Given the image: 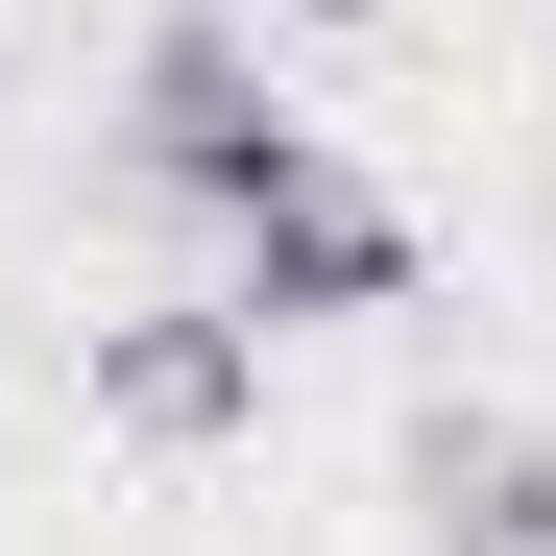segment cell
<instances>
[{
    "label": "cell",
    "mask_w": 556,
    "mask_h": 556,
    "mask_svg": "<svg viewBox=\"0 0 556 556\" xmlns=\"http://www.w3.org/2000/svg\"><path fill=\"white\" fill-rule=\"evenodd\" d=\"M242 412H266V315H242V291L98 315V435H146V459H218Z\"/></svg>",
    "instance_id": "3"
},
{
    "label": "cell",
    "mask_w": 556,
    "mask_h": 556,
    "mask_svg": "<svg viewBox=\"0 0 556 556\" xmlns=\"http://www.w3.org/2000/svg\"><path fill=\"white\" fill-rule=\"evenodd\" d=\"M412 556H556V435L532 412H435L412 435Z\"/></svg>",
    "instance_id": "4"
},
{
    "label": "cell",
    "mask_w": 556,
    "mask_h": 556,
    "mask_svg": "<svg viewBox=\"0 0 556 556\" xmlns=\"http://www.w3.org/2000/svg\"><path fill=\"white\" fill-rule=\"evenodd\" d=\"M122 169H146L169 218H266L315 169V122H291V73H266L242 0H169V25L122 49Z\"/></svg>",
    "instance_id": "1"
},
{
    "label": "cell",
    "mask_w": 556,
    "mask_h": 556,
    "mask_svg": "<svg viewBox=\"0 0 556 556\" xmlns=\"http://www.w3.org/2000/svg\"><path fill=\"white\" fill-rule=\"evenodd\" d=\"M218 242H242V266H218V291H242L266 339H339V315H412V218H388V194H363V169H339V146H315V169H291V194H266V218H218Z\"/></svg>",
    "instance_id": "2"
},
{
    "label": "cell",
    "mask_w": 556,
    "mask_h": 556,
    "mask_svg": "<svg viewBox=\"0 0 556 556\" xmlns=\"http://www.w3.org/2000/svg\"><path fill=\"white\" fill-rule=\"evenodd\" d=\"M242 25H266V0H242ZM291 25H363V0H291Z\"/></svg>",
    "instance_id": "5"
}]
</instances>
